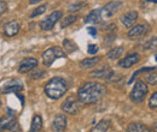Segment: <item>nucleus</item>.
I'll use <instances>...</instances> for the list:
<instances>
[{
	"mask_svg": "<svg viewBox=\"0 0 157 132\" xmlns=\"http://www.w3.org/2000/svg\"><path fill=\"white\" fill-rule=\"evenodd\" d=\"M106 93L104 84L98 82H86L83 83L78 91V100L81 103L92 105L99 102Z\"/></svg>",
	"mask_w": 157,
	"mask_h": 132,
	"instance_id": "f257e3e1",
	"label": "nucleus"
},
{
	"mask_svg": "<svg viewBox=\"0 0 157 132\" xmlns=\"http://www.w3.org/2000/svg\"><path fill=\"white\" fill-rule=\"evenodd\" d=\"M68 91V84L64 78L53 77L45 85V94L52 100H58Z\"/></svg>",
	"mask_w": 157,
	"mask_h": 132,
	"instance_id": "f03ea898",
	"label": "nucleus"
},
{
	"mask_svg": "<svg viewBox=\"0 0 157 132\" xmlns=\"http://www.w3.org/2000/svg\"><path fill=\"white\" fill-rule=\"evenodd\" d=\"M65 55L67 54H65V52L62 48H59V47H51V48H48L47 51H45L42 53V62H44L45 66L50 67L56 59L65 58Z\"/></svg>",
	"mask_w": 157,
	"mask_h": 132,
	"instance_id": "7ed1b4c3",
	"label": "nucleus"
},
{
	"mask_svg": "<svg viewBox=\"0 0 157 132\" xmlns=\"http://www.w3.org/2000/svg\"><path fill=\"white\" fill-rule=\"evenodd\" d=\"M147 95V85L145 84V82L143 80H138L134 85V88L131 91V101L134 103H141L145 98V96Z\"/></svg>",
	"mask_w": 157,
	"mask_h": 132,
	"instance_id": "20e7f679",
	"label": "nucleus"
},
{
	"mask_svg": "<svg viewBox=\"0 0 157 132\" xmlns=\"http://www.w3.org/2000/svg\"><path fill=\"white\" fill-rule=\"evenodd\" d=\"M62 12L60 11H55V12H52L48 17H46L45 19H42L41 22H40V28L42 29V30H51V29H53V27H55V24L58 22V19L62 18Z\"/></svg>",
	"mask_w": 157,
	"mask_h": 132,
	"instance_id": "39448f33",
	"label": "nucleus"
},
{
	"mask_svg": "<svg viewBox=\"0 0 157 132\" xmlns=\"http://www.w3.org/2000/svg\"><path fill=\"white\" fill-rule=\"evenodd\" d=\"M62 109L65 113L70 115H75L78 112V98L75 96H69L63 103H62Z\"/></svg>",
	"mask_w": 157,
	"mask_h": 132,
	"instance_id": "423d86ee",
	"label": "nucleus"
},
{
	"mask_svg": "<svg viewBox=\"0 0 157 132\" xmlns=\"http://www.w3.org/2000/svg\"><path fill=\"white\" fill-rule=\"evenodd\" d=\"M122 5V1L121 0H115V1H111V2H108L100 11H101V16L103 17H105V18H110V17H113L115 13H116V11H117V9Z\"/></svg>",
	"mask_w": 157,
	"mask_h": 132,
	"instance_id": "0eeeda50",
	"label": "nucleus"
},
{
	"mask_svg": "<svg viewBox=\"0 0 157 132\" xmlns=\"http://www.w3.org/2000/svg\"><path fill=\"white\" fill-rule=\"evenodd\" d=\"M36 66H38V60L35 58H25L24 60H22V62L18 66V72L27 73V72L32 71L33 69H35Z\"/></svg>",
	"mask_w": 157,
	"mask_h": 132,
	"instance_id": "6e6552de",
	"label": "nucleus"
},
{
	"mask_svg": "<svg viewBox=\"0 0 157 132\" xmlns=\"http://www.w3.org/2000/svg\"><path fill=\"white\" fill-rule=\"evenodd\" d=\"M140 57L137 53H132V54H128L126 58H123L122 60L118 61V67H122V69H129L132 67L133 65H136L139 62Z\"/></svg>",
	"mask_w": 157,
	"mask_h": 132,
	"instance_id": "1a4fd4ad",
	"label": "nucleus"
},
{
	"mask_svg": "<svg viewBox=\"0 0 157 132\" xmlns=\"http://www.w3.org/2000/svg\"><path fill=\"white\" fill-rule=\"evenodd\" d=\"M17 123V119L15 115L11 114H6L2 118H0V131H6V130H11L12 126Z\"/></svg>",
	"mask_w": 157,
	"mask_h": 132,
	"instance_id": "9d476101",
	"label": "nucleus"
},
{
	"mask_svg": "<svg viewBox=\"0 0 157 132\" xmlns=\"http://www.w3.org/2000/svg\"><path fill=\"white\" fill-rule=\"evenodd\" d=\"M52 129L56 132H63L67 129V116L64 114H58L52 121Z\"/></svg>",
	"mask_w": 157,
	"mask_h": 132,
	"instance_id": "9b49d317",
	"label": "nucleus"
},
{
	"mask_svg": "<svg viewBox=\"0 0 157 132\" xmlns=\"http://www.w3.org/2000/svg\"><path fill=\"white\" fill-rule=\"evenodd\" d=\"M138 19V12L137 11H128L124 15L121 16V22L126 28H132Z\"/></svg>",
	"mask_w": 157,
	"mask_h": 132,
	"instance_id": "f8f14e48",
	"label": "nucleus"
},
{
	"mask_svg": "<svg viewBox=\"0 0 157 132\" xmlns=\"http://www.w3.org/2000/svg\"><path fill=\"white\" fill-rule=\"evenodd\" d=\"M23 89L22 83L17 79H13L9 83H6L2 88H1V93L2 94H7V93H18Z\"/></svg>",
	"mask_w": 157,
	"mask_h": 132,
	"instance_id": "ddd939ff",
	"label": "nucleus"
},
{
	"mask_svg": "<svg viewBox=\"0 0 157 132\" xmlns=\"http://www.w3.org/2000/svg\"><path fill=\"white\" fill-rule=\"evenodd\" d=\"M147 31H149V25H147V24H139V25L133 27V28L128 31V37L134 40L136 37L143 36V35L146 34Z\"/></svg>",
	"mask_w": 157,
	"mask_h": 132,
	"instance_id": "4468645a",
	"label": "nucleus"
},
{
	"mask_svg": "<svg viewBox=\"0 0 157 132\" xmlns=\"http://www.w3.org/2000/svg\"><path fill=\"white\" fill-rule=\"evenodd\" d=\"M20 29H21L20 23H18L17 20H11V22H9V23L5 25V28H4V33H5L6 36L12 37V36H15V35L18 34Z\"/></svg>",
	"mask_w": 157,
	"mask_h": 132,
	"instance_id": "2eb2a0df",
	"label": "nucleus"
},
{
	"mask_svg": "<svg viewBox=\"0 0 157 132\" xmlns=\"http://www.w3.org/2000/svg\"><path fill=\"white\" fill-rule=\"evenodd\" d=\"M101 19V11L99 9L96 10H92L85 18V23H88V24H97L99 20Z\"/></svg>",
	"mask_w": 157,
	"mask_h": 132,
	"instance_id": "dca6fc26",
	"label": "nucleus"
},
{
	"mask_svg": "<svg viewBox=\"0 0 157 132\" xmlns=\"http://www.w3.org/2000/svg\"><path fill=\"white\" fill-rule=\"evenodd\" d=\"M110 125H111V123L109 119H101L97 125H94L92 127L91 132H106L110 129Z\"/></svg>",
	"mask_w": 157,
	"mask_h": 132,
	"instance_id": "f3484780",
	"label": "nucleus"
},
{
	"mask_svg": "<svg viewBox=\"0 0 157 132\" xmlns=\"http://www.w3.org/2000/svg\"><path fill=\"white\" fill-rule=\"evenodd\" d=\"M41 129H42V118L40 114H35L32 119V125H30L29 132H39Z\"/></svg>",
	"mask_w": 157,
	"mask_h": 132,
	"instance_id": "a211bd4d",
	"label": "nucleus"
},
{
	"mask_svg": "<svg viewBox=\"0 0 157 132\" xmlns=\"http://www.w3.org/2000/svg\"><path fill=\"white\" fill-rule=\"evenodd\" d=\"M127 132H150V129L141 123H132L128 125Z\"/></svg>",
	"mask_w": 157,
	"mask_h": 132,
	"instance_id": "6ab92c4d",
	"label": "nucleus"
},
{
	"mask_svg": "<svg viewBox=\"0 0 157 132\" xmlns=\"http://www.w3.org/2000/svg\"><path fill=\"white\" fill-rule=\"evenodd\" d=\"M110 72H111L110 67H109L108 65H105V66H103L101 69H99V70H96V71L91 72V76H92V77H94V78H106L108 76L110 75Z\"/></svg>",
	"mask_w": 157,
	"mask_h": 132,
	"instance_id": "aec40b11",
	"label": "nucleus"
},
{
	"mask_svg": "<svg viewBox=\"0 0 157 132\" xmlns=\"http://www.w3.org/2000/svg\"><path fill=\"white\" fill-rule=\"evenodd\" d=\"M100 61L99 58H86L80 62V66L82 69H92Z\"/></svg>",
	"mask_w": 157,
	"mask_h": 132,
	"instance_id": "412c9836",
	"label": "nucleus"
},
{
	"mask_svg": "<svg viewBox=\"0 0 157 132\" xmlns=\"http://www.w3.org/2000/svg\"><path fill=\"white\" fill-rule=\"evenodd\" d=\"M63 48H64L65 53L70 54V53H73V52H75V51L78 49V45H76L73 40H70V38H65L64 42H63Z\"/></svg>",
	"mask_w": 157,
	"mask_h": 132,
	"instance_id": "4be33fe9",
	"label": "nucleus"
},
{
	"mask_svg": "<svg viewBox=\"0 0 157 132\" xmlns=\"http://www.w3.org/2000/svg\"><path fill=\"white\" fill-rule=\"evenodd\" d=\"M122 52H123V47H115V48L110 49V51L106 53V58H108L109 60H114V59H117V58L121 57Z\"/></svg>",
	"mask_w": 157,
	"mask_h": 132,
	"instance_id": "5701e85b",
	"label": "nucleus"
},
{
	"mask_svg": "<svg viewBox=\"0 0 157 132\" xmlns=\"http://www.w3.org/2000/svg\"><path fill=\"white\" fill-rule=\"evenodd\" d=\"M75 20H76V16H68V17H65V18L62 19V23H60V28H67V27H69V25H71L73 23H75Z\"/></svg>",
	"mask_w": 157,
	"mask_h": 132,
	"instance_id": "b1692460",
	"label": "nucleus"
},
{
	"mask_svg": "<svg viewBox=\"0 0 157 132\" xmlns=\"http://www.w3.org/2000/svg\"><path fill=\"white\" fill-rule=\"evenodd\" d=\"M86 5H87L86 2H75V4H71V5L68 7V11H69V12H78L82 7H85Z\"/></svg>",
	"mask_w": 157,
	"mask_h": 132,
	"instance_id": "393cba45",
	"label": "nucleus"
},
{
	"mask_svg": "<svg viewBox=\"0 0 157 132\" xmlns=\"http://www.w3.org/2000/svg\"><path fill=\"white\" fill-rule=\"evenodd\" d=\"M144 49H155V51H157V37L150 38L144 45Z\"/></svg>",
	"mask_w": 157,
	"mask_h": 132,
	"instance_id": "a878e982",
	"label": "nucleus"
},
{
	"mask_svg": "<svg viewBox=\"0 0 157 132\" xmlns=\"http://www.w3.org/2000/svg\"><path fill=\"white\" fill-rule=\"evenodd\" d=\"M47 9V5H41L39 7H36L32 13H30V18H34V17H38L40 15H42Z\"/></svg>",
	"mask_w": 157,
	"mask_h": 132,
	"instance_id": "bb28decb",
	"label": "nucleus"
},
{
	"mask_svg": "<svg viewBox=\"0 0 157 132\" xmlns=\"http://www.w3.org/2000/svg\"><path fill=\"white\" fill-rule=\"evenodd\" d=\"M146 82H147L149 84H151V85H157V71L150 73V75H147Z\"/></svg>",
	"mask_w": 157,
	"mask_h": 132,
	"instance_id": "cd10ccee",
	"label": "nucleus"
},
{
	"mask_svg": "<svg viewBox=\"0 0 157 132\" xmlns=\"http://www.w3.org/2000/svg\"><path fill=\"white\" fill-rule=\"evenodd\" d=\"M149 106H150V108L157 111V91L151 95V97L149 100Z\"/></svg>",
	"mask_w": 157,
	"mask_h": 132,
	"instance_id": "c85d7f7f",
	"label": "nucleus"
},
{
	"mask_svg": "<svg viewBox=\"0 0 157 132\" xmlns=\"http://www.w3.org/2000/svg\"><path fill=\"white\" fill-rule=\"evenodd\" d=\"M98 51H99V47L97 46V45H90L88 48H87V52H88V54H91V55L97 54Z\"/></svg>",
	"mask_w": 157,
	"mask_h": 132,
	"instance_id": "c756f323",
	"label": "nucleus"
},
{
	"mask_svg": "<svg viewBox=\"0 0 157 132\" xmlns=\"http://www.w3.org/2000/svg\"><path fill=\"white\" fill-rule=\"evenodd\" d=\"M155 70V67H145V69H141V70H139L137 72H134L133 73V77H132V79L129 80V83H132L133 82V79H134V77L138 75V73H141V72H147V71H154Z\"/></svg>",
	"mask_w": 157,
	"mask_h": 132,
	"instance_id": "7c9ffc66",
	"label": "nucleus"
},
{
	"mask_svg": "<svg viewBox=\"0 0 157 132\" xmlns=\"http://www.w3.org/2000/svg\"><path fill=\"white\" fill-rule=\"evenodd\" d=\"M44 75H45V71L44 70H36L34 73H32V78L33 79H38V78H41Z\"/></svg>",
	"mask_w": 157,
	"mask_h": 132,
	"instance_id": "2f4dec72",
	"label": "nucleus"
},
{
	"mask_svg": "<svg viewBox=\"0 0 157 132\" xmlns=\"http://www.w3.org/2000/svg\"><path fill=\"white\" fill-rule=\"evenodd\" d=\"M7 10V5L5 1H0V15H2L4 12H6Z\"/></svg>",
	"mask_w": 157,
	"mask_h": 132,
	"instance_id": "473e14b6",
	"label": "nucleus"
},
{
	"mask_svg": "<svg viewBox=\"0 0 157 132\" xmlns=\"http://www.w3.org/2000/svg\"><path fill=\"white\" fill-rule=\"evenodd\" d=\"M87 31L92 35V36H97V29L96 28H93V27H90V28H87Z\"/></svg>",
	"mask_w": 157,
	"mask_h": 132,
	"instance_id": "72a5a7b5",
	"label": "nucleus"
},
{
	"mask_svg": "<svg viewBox=\"0 0 157 132\" xmlns=\"http://www.w3.org/2000/svg\"><path fill=\"white\" fill-rule=\"evenodd\" d=\"M10 131H11V132H22V129H21L20 125H18V124L16 123V124H15V125L12 126V129H11Z\"/></svg>",
	"mask_w": 157,
	"mask_h": 132,
	"instance_id": "f704fd0d",
	"label": "nucleus"
},
{
	"mask_svg": "<svg viewBox=\"0 0 157 132\" xmlns=\"http://www.w3.org/2000/svg\"><path fill=\"white\" fill-rule=\"evenodd\" d=\"M39 1H41V0H30L29 4H30V5H34V4H38Z\"/></svg>",
	"mask_w": 157,
	"mask_h": 132,
	"instance_id": "c9c22d12",
	"label": "nucleus"
},
{
	"mask_svg": "<svg viewBox=\"0 0 157 132\" xmlns=\"http://www.w3.org/2000/svg\"><path fill=\"white\" fill-rule=\"evenodd\" d=\"M152 127H154V131L157 132V121H155V123H154V126H152Z\"/></svg>",
	"mask_w": 157,
	"mask_h": 132,
	"instance_id": "e433bc0d",
	"label": "nucleus"
}]
</instances>
